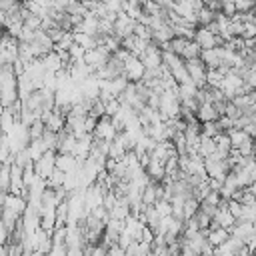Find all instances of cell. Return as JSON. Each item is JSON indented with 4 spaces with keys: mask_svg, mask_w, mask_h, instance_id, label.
Here are the masks:
<instances>
[{
    "mask_svg": "<svg viewBox=\"0 0 256 256\" xmlns=\"http://www.w3.org/2000/svg\"><path fill=\"white\" fill-rule=\"evenodd\" d=\"M194 42H196V46H198L200 50H212V48H218V46L224 44V40H222L220 36L210 34V32H208L206 28H202V26H196V30H194Z\"/></svg>",
    "mask_w": 256,
    "mask_h": 256,
    "instance_id": "cell-1",
    "label": "cell"
},
{
    "mask_svg": "<svg viewBox=\"0 0 256 256\" xmlns=\"http://www.w3.org/2000/svg\"><path fill=\"white\" fill-rule=\"evenodd\" d=\"M256 36V22H242V40H254Z\"/></svg>",
    "mask_w": 256,
    "mask_h": 256,
    "instance_id": "cell-18",
    "label": "cell"
},
{
    "mask_svg": "<svg viewBox=\"0 0 256 256\" xmlns=\"http://www.w3.org/2000/svg\"><path fill=\"white\" fill-rule=\"evenodd\" d=\"M180 256H196V254H192V252L186 250V248H180Z\"/></svg>",
    "mask_w": 256,
    "mask_h": 256,
    "instance_id": "cell-21",
    "label": "cell"
},
{
    "mask_svg": "<svg viewBox=\"0 0 256 256\" xmlns=\"http://www.w3.org/2000/svg\"><path fill=\"white\" fill-rule=\"evenodd\" d=\"M226 210L238 220V218H240V212H242V204L236 202V200H226Z\"/></svg>",
    "mask_w": 256,
    "mask_h": 256,
    "instance_id": "cell-20",
    "label": "cell"
},
{
    "mask_svg": "<svg viewBox=\"0 0 256 256\" xmlns=\"http://www.w3.org/2000/svg\"><path fill=\"white\" fill-rule=\"evenodd\" d=\"M70 32H72L74 44H78L82 50H94V48L98 46L96 36H88V34H84V32H74V30H70Z\"/></svg>",
    "mask_w": 256,
    "mask_h": 256,
    "instance_id": "cell-11",
    "label": "cell"
},
{
    "mask_svg": "<svg viewBox=\"0 0 256 256\" xmlns=\"http://www.w3.org/2000/svg\"><path fill=\"white\" fill-rule=\"evenodd\" d=\"M2 210H8V212H12V214H16V216H22V214H24V210H26V200L8 192V194H6V198H4Z\"/></svg>",
    "mask_w": 256,
    "mask_h": 256,
    "instance_id": "cell-9",
    "label": "cell"
},
{
    "mask_svg": "<svg viewBox=\"0 0 256 256\" xmlns=\"http://www.w3.org/2000/svg\"><path fill=\"white\" fill-rule=\"evenodd\" d=\"M194 118H196L200 124H206V122H216L220 116H218V112L214 110V106H212L210 102H202V104H198Z\"/></svg>",
    "mask_w": 256,
    "mask_h": 256,
    "instance_id": "cell-8",
    "label": "cell"
},
{
    "mask_svg": "<svg viewBox=\"0 0 256 256\" xmlns=\"http://www.w3.org/2000/svg\"><path fill=\"white\" fill-rule=\"evenodd\" d=\"M206 256H214V254H206Z\"/></svg>",
    "mask_w": 256,
    "mask_h": 256,
    "instance_id": "cell-22",
    "label": "cell"
},
{
    "mask_svg": "<svg viewBox=\"0 0 256 256\" xmlns=\"http://www.w3.org/2000/svg\"><path fill=\"white\" fill-rule=\"evenodd\" d=\"M80 166V162H76V158L72 154H56L54 158V168L68 174V172H76Z\"/></svg>",
    "mask_w": 256,
    "mask_h": 256,
    "instance_id": "cell-7",
    "label": "cell"
},
{
    "mask_svg": "<svg viewBox=\"0 0 256 256\" xmlns=\"http://www.w3.org/2000/svg\"><path fill=\"white\" fill-rule=\"evenodd\" d=\"M228 230H224V228H214V230H208V234H206V242L212 246V248H216V246H220L222 242H226L228 240Z\"/></svg>",
    "mask_w": 256,
    "mask_h": 256,
    "instance_id": "cell-13",
    "label": "cell"
},
{
    "mask_svg": "<svg viewBox=\"0 0 256 256\" xmlns=\"http://www.w3.org/2000/svg\"><path fill=\"white\" fill-rule=\"evenodd\" d=\"M196 212H198V202L194 198H186L184 204H182V216H184V220L192 218Z\"/></svg>",
    "mask_w": 256,
    "mask_h": 256,
    "instance_id": "cell-16",
    "label": "cell"
},
{
    "mask_svg": "<svg viewBox=\"0 0 256 256\" xmlns=\"http://www.w3.org/2000/svg\"><path fill=\"white\" fill-rule=\"evenodd\" d=\"M138 60L142 62L144 70L160 68V66H162V52H160V48H158L154 42H150V44H148V48L144 50V54H142Z\"/></svg>",
    "mask_w": 256,
    "mask_h": 256,
    "instance_id": "cell-3",
    "label": "cell"
},
{
    "mask_svg": "<svg viewBox=\"0 0 256 256\" xmlns=\"http://www.w3.org/2000/svg\"><path fill=\"white\" fill-rule=\"evenodd\" d=\"M234 10H236L238 14L252 12V10H254V2H248V0H236V2H234Z\"/></svg>",
    "mask_w": 256,
    "mask_h": 256,
    "instance_id": "cell-19",
    "label": "cell"
},
{
    "mask_svg": "<svg viewBox=\"0 0 256 256\" xmlns=\"http://www.w3.org/2000/svg\"><path fill=\"white\" fill-rule=\"evenodd\" d=\"M108 58H110V54H108L102 46H96L94 50H86V52H84V64L90 66L92 70L102 68V66L108 62Z\"/></svg>",
    "mask_w": 256,
    "mask_h": 256,
    "instance_id": "cell-4",
    "label": "cell"
},
{
    "mask_svg": "<svg viewBox=\"0 0 256 256\" xmlns=\"http://www.w3.org/2000/svg\"><path fill=\"white\" fill-rule=\"evenodd\" d=\"M124 78L128 80V82H140L142 80V76H144V66H142V62L138 60V58H134V56H130L126 62H124Z\"/></svg>",
    "mask_w": 256,
    "mask_h": 256,
    "instance_id": "cell-6",
    "label": "cell"
},
{
    "mask_svg": "<svg viewBox=\"0 0 256 256\" xmlns=\"http://www.w3.org/2000/svg\"><path fill=\"white\" fill-rule=\"evenodd\" d=\"M116 128H114V124L110 122V118L108 116H102L98 122H96V128H94V132H92V138L94 140H98V142H112L114 140V136H116Z\"/></svg>",
    "mask_w": 256,
    "mask_h": 256,
    "instance_id": "cell-2",
    "label": "cell"
},
{
    "mask_svg": "<svg viewBox=\"0 0 256 256\" xmlns=\"http://www.w3.org/2000/svg\"><path fill=\"white\" fill-rule=\"evenodd\" d=\"M198 88L192 84V82H186V84H178V100L184 102V100H192L196 96Z\"/></svg>",
    "mask_w": 256,
    "mask_h": 256,
    "instance_id": "cell-15",
    "label": "cell"
},
{
    "mask_svg": "<svg viewBox=\"0 0 256 256\" xmlns=\"http://www.w3.org/2000/svg\"><path fill=\"white\" fill-rule=\"evenodd\" d=\"M46 150H48V148H46V144H44V140H42V138H38V140H30V142H28V146H26V152H28V156H30L32 164H34V162H38V160H40V156H42Z\"/></svg>",
    "mask_w": 256,
    "mask_h": 256,
    "instance_id": "cell-12",
    "label": "cell"
},
{
    "mask_svg": "<svg viewBox=\"0 0 256 256\" xmlns=\"http://www.w3.org/2000/svg\"><path fill=\"white\" fill-rule=\"evenodd\" d=\"M54 158H56V152L54 150H46L38 162H34V172L40 176V178H48L54 170Z\"/></svg>",
    "mask_w": 256,
    "mask_h": 256,
    "instance_id": "cell-5",
    "label": "cell"
},
{
    "mask_svg": "<svg viewBox=\"0 0 256 256\" xmlns=\"http://www.w3.org/2000/svg\"><path fill=\"white\" fill-rule=\"evenodd\" d=\"M254 220H256V206H242V212H240L238 222L254 224Z\"/></svg>",
    "mask_w": 256,
    "mask_h": 256,
    "instance_id": "cell-17",
    "label": "cell"
},
{
    "mask_svg": "<svg viewBox=\"0 0 256 256\" xmlns=\"http://www.w3.org/2000/svg\"><path fill=\"white\" fill-rule=\"evenodd\" d=\"M226 136H228V140H230V148H240L242 144H246V142H250L252 138H248L242 130H238V128H232V130H228L226 132Z\"/></svg>",
    "mask_w": 256,
    "mask_h": 256,
    "instance_id": "cell-14",
    "label": "cell"
},
{
    "mask_svg": "<svg viewBox=\"0 0 256 256\" xmlns=\"http://www.w3.org/2000/svg\"><path fill=\"white\" fill-rule=\"evenodd\" d=\"M212 222L218 226V228H224V230H230L234 224H236V218L226 210V208H218L216 214L212 216Z\"/></svg>",
    "mask_w": 256,
    "mask_h": 256,
    "instance_id": "cell-10",
    "label": "cell"
}]
</instances>
